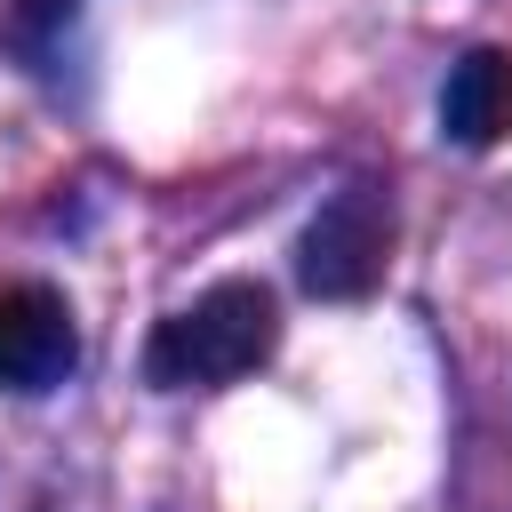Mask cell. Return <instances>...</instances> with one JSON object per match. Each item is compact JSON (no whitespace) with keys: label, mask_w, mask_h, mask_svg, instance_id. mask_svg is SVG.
Returning a JSON list of instances; mask_svg holds the SVG:
<instances>
[{"label":"cell","mask_w":512,"mask_h":512,"mask_svg":"<svg viewBox=\"0 0 512 512\" xmlns=\"http://www.w3.org/2000/svg\"><path fill=\"white\" fill-rule=\"evenodd\" d=\"M280 344V304L264 280H216L208 296H192L184 312H168L144 344V376L160 392H184V384H232L248 376L256 360H272Z\"/></svg>","instance_id":"1"},{"label":"cell","mask_w":512,"mask_h":512,"mask_svg":"<svg viewBox=\"0 0 512 512\" xmlns=\"http://www.w3.org/2000/svg\"><path fill=\"white\" fill-rule=\"evenodd\" d=\"M384 264H392V200H384L376 184H344V192H328L320 216L304 224V248H296L304 288L352 304V296H368V288L384 280Z\"/></svg>","instance_id":"2"},{"label":"cell","mask_w":512,"mask_h":512,"mask_svg":"<svg viewBox=\"0 0 512 512\" xmlns=\"http://www.w3.org/2000/svg\"><path fill=\"white\" fill-rule=\"evenodd\" d=\"M440 128L464 144V152H488L512 136V56L504 48H472L448 88H440Z\"/></svg>","instance_id":"4"},{"label":"cell","mask_w":512,"mask_h":512,"mask_svg":"<svg viewBox=\"0 0 512 512\" xmlns=\"http://www.w3.org/2000/svg\"><path fill=\"white\" fill-rule=\"evenodd\" d=\"M72 360H80L72 304L40 280L0 288V384L8 392H48V384L72 376Z\"/></svg>","instance_id":"3"}]
</instances>
